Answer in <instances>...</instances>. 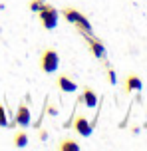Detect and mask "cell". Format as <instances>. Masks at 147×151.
Here are the masks:
<instances>
[{"label": "cell", "instance_id": "cell-1", "mask_svg": "<svg viewBox=\"0 0 147 151\" xmlns=\"http://www.w3.org/2000/svg\"><path fill=\"white\" fill-rule=\"evenodd\" d=\"M36 14H38V18H40V24H42L46 30H54L56 26H58L60 12H58V8H56V6H52V4L44 2V4H42V8H40Z\"/></svg>", "mask_w": 147, "mask_h": 151}, {"label": "cell", "instance_id": "cell-2", "mask_svg": "<svg viewBox=\"0 0 147 151\" xmlns=\"http://www.w3.org/2000/svg\"><path fill=\"white\" fill-rule=\"evenodd\" d=\"M60 66V54L54 48H46L40 56V70L44 74H54Z\"/></svg>", "mask_w": 147, "mask_h": 151}, {"label": "cell", "instance_id": "cell-3", "mask_svg": "<svg viewBox=\"0 0 147 151\" xmlns=\"http://www.w3.org/2000/svg\"><path fill=\"white\" fill-rule=\"evenodd\" d=\"M30 121H32V113L30 109H28V106H18V109H16V115H14V121L10 123V127H28L30 125Z\"/></svg>", "mask_w": 147, "mask_h": 151}, {"label": "cell", "instance_id": "cell-4", "mask_svg": "<svg viewBox=\"0 0 147 151\" xmlns=\"http://www.w3.org/2000/svg\"><path fill=\"white\" fill-rule=\"evenodd\" d=\"M87 40V44H90V52H92L93 58H98V60H108V52H105V46H103V42L101 40H98L95 36L92 38H85Z\"/></svg>", "mask_w": 147, "mask_h": 151}, {"label": "cell", "instance_id": "cell-5", "mask_svg": "<svg viewBox=\"0 0 147 151\" xmlns=\"http://www.w3.org/2000/svg\"><path fill=\"white\" fill-rule=\"evenodd\" d=\"M93 127L95 125L85 119V115H77L76 121H74V129L77 131V135H82V137H90L93 133Z\"/></svg>", "mask_w": 147, "mask_h": 151}, {"label": "cell", "instance_id": "cell-6", "mask_svg": "<svg viewBox=\"0 0 147 151\" xmlns=\"http://www.w3.org/2000/svg\"><path fill=\"white\" fill-rule=\"evenodd\" d=\"M72 26H76L77 28V32L82 34L84 38H92L93 36V28H92V24H90V20L85 18V14H77V18H76V22L72 24Z\"/></svg>", "mask_w": 147, "mask_h": 151}, {"label": "cell", "instance_id": "cell-7", "mask_svg": "<svg viewBox=\"0 0 147 151\" xmlns=\"http://www.w3.org/2000/svg\"><path fill=\"white\" fill-rule=\"evenodd\" d=\"M56 86H58V90L64 91V93H74V91H77V83L72 80L70 76H58V80H56Z\"/></svg>", "mask_w": 147, "mask_h": 151}, {"label": "cell", "instance_id": "cell-8", "mask_svg": "<svg viewBox=\"0 0 147 151\" xmlns=\"http://www.w3.org/2000/svg\"><path fill=\"white\" fill-rule=\"evenodd\" d=\"M143 90V82L137 74H129L125 78V93H131V91H141Z\"/></svg>", "mask_w": 147, "mask_h": 151}, {"label": "cell", "instance_id": "cell-9", "mask_svg": "<svg viewBox=\"0 0 147 151\" xmlns=\"http://www.w3.org/2000/svg\"><path fill=\"white\" fill-rule=\"evenodd\" d=\"M82 98H84V106L85 107L92 109V107L98 106V93H95L90 86H84V88H82Z\"/></svg>", "mask_w": 147, "mask_h": 151}, {"label": "cell", "instance_id": "cell-10", "mask_svg": "<svg viewBox=\"0 0 147 151\" xmlns=\"http://www.w3.org/2000/svg\"><path fill=\"white\" fill-rule=\"evenodd\" d=\"M58 149H60V151H80V149H82V145L77 143L76 139H62L60 145H58Z\"/></svg>", "mask_w": 147, "mask_h": 151}, {"label": "cell", "instance_id": "cell-11", "mask_svg": "<svg viewBox=\"0 0 147 151\" xmlns=\"http://www.w3.org/2000/svg\"><path fill=\"white\" fill-rule=\"evenodd\" d=\"M60 14L66 18V22H68V24H74V22H76V18H77V14H80V10H76V8H72V6H66V8L60 10Z\"/></svg>", "mask_w": 147, "mask_h": 151}, {"label": "cell", "instance_id": "cell-12", "mask_svg": "<svg viewBox=\"0 0 147 151\" xmlns=\"http://www.w3.org/2000/svg\"><path fill=\"white\" fill-rule=\"evenodd\" d=\"M14 145L18 147V149H22V147H26V145H28V133H26L24 129L16 131V135H14Z\"/></svg>", "mask_w": 147, "mask_h": 151}, {"label": "cell", "instance_id": "cell-13", "mask_svg": "<svg viewBox=\"0 0 147 151\" xmlns=\"http://www.w3.org/2000/svg\"><path fill=\"white\" fill-rule=\"evenodd\" d=\"M0 127H10V121H8L6 109H4V106H2V104H0Z\"/></svg>", "mask_w": 147, "mask_h": 151}, {"label": "cell", "instance_id": "cell-14", "mask_svg": "<svg viewBox=\"0 0 147 151\" xmlns=\"http://www.w3.org/2000/svg\"><path fill=\"white\" fill-rule=\"evenodd\" d=\"M42 4H44V0H30V2H28V8H30V12L36 14L40 8H42Z\"/></svg>", "mask_w": 147, "mask_h": 151}]
</instances>
